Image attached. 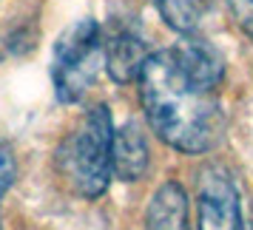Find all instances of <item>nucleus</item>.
<instances>
[{"label":"nucleus","instance_id":"f03ea898","mask_svg":"<svg viewBox=\"0 0 253 230\" xmlns=\"http://www.w3.org/2000/svg\"><path fill=\"white\" fill-rule=\"evenodd\" d=\"M114 122L105 105L88 108L57 145L54 162L63 182L83 199H100L114 176Z\"/></svg>","mask_w":253,"mask_h":230},{"label":"nucleus","instance_id":"39448f33","mask_svg":"<svg viewBox=\"0 0 253 230\" xmlns=\"http://www.w3.org/2000/svg\"><path fill=\"white\" fill-rule=\"evenodd\" d=\"M105 46V69L111 74V80L120 85L139 80V74L145 69V63L154 51H148L145 37L134 23H114L108 29V35H103Z\"/></svg>","mask_w":253,"mask_h":230},{"label":"nucleus","instance_id":"0eeeda50","mask_svg":"<svg viewBox=\"0 0 253 230\" xmlns=\"http://www.w3.org/2000/svg\"><path fill=\"white\" fill-rule=\"evenodd\" d=\"M145 230H191L188 228V196L179 182H162L145 210Z\"/></svg>","mask_w":253,"mask_h":230},{"label":"nucleus","instance_id":"6e6552de","mask_svg":"<svg viewBox=\"0 0 253 230\" xmlns=\"http://www.w3.org/2000/svg\"><path fill=\"white\" fill-rule=\"evenodd\" d=\"M154 6L168 29L179 35H194L205 14L208 0H154Z\"/></svg>","mask_w":253,"mask_h":230},{"label":"nucleus","instance_id":"423d86ee","mask_svg":"<svg viewBox=\"0 0 253 230\" xmlns=\"http://www.w3.org/2000/svg\"><path fill=\"white\" fill-rule=\"evenodd\" d=\"M111 162H114V176L120 182H139L151 165V151L148 139L142 134L139 122L128 119L114 131V151H111Z\"/></svg>","mask_w":253,"mask_h":230},{"label":"nucleus","instance_id":"7ed1b4c3","mask_svg":"<svg viewBox=\"0 0 253 230\" xmlns=\"http://www.w3.org/2000/svg\"><path fill=\"white\" fill-rule=\"evenodd\" d=\"M105 66L103 29L94 17H80L57 37L51 54V82L60 103H80Z\"/></svg>","mask_w":253,"mask_h":230},{"label":"nucleus","instance_id":"9b49d317","mask_svg":"<svg viewBox=\"0 0 253 230\" xmlns=\"http://www.w3.org/2000/svg\"><path fill=\"white\" fill-rule=\"evenodd\" d=\"M251 230H253V219H251Z\"/></svg>","mask_w":253,"mask_h":230},{"label":"nucleus","instance_id":"f257e3e1","mask_svg":"<svg viewBox=\"0 0 253 230\" xmlns=\"http://www.w3.org/2000/svg\"><path fill=\"white\" fill-rule=\"evenodd\" d=\"M139 100L151 131L179 153H208L225 131L222 82L182 48L154 51L139 74Z\"/></svg>","mask_w":253,"mask_h":230},{"label":"nucleus","instance_id":"1a4fd4ad","mask_svg":"<svg viewBox=\"0 0 253 230\" xmlns=\"http://www.w3.org/2000/svg\"><path fill=\"white\" fill-rule=\"evenodd\" d=\"M14 176H17V165H14V153L9 145L0 142V199L6 196V191L12 188Z\"/></svg>","mask_w":253,"mask_h":230},{"label":"nucleus","instance_id":"9d476101","mask_svg":"<svg viewBox=\"0 0 253 230\" xmlns=\"http://www.w3.org/2000/svg\"><path fill=\"white\" fill-rule=\"evenodd\" d=\"M233 20L239 23V29L248 37H253V0H228Z\"/></svg>","mask_w":253,"mask_h":230},{"label":"nucleus","instance_id":"20e7f679","mask_svg":"<svg viewBox=\"0 0 253 230\" xmlns=\"http://www.w3.org/2000/svg\"><path fill=\"white\" fill-rule=\"evenodd\" d=\"M196 230H248L239 188L225 165H208L196 185Z\"/></svg>","mask_w":253,"mask_h":230}]
</instances>
